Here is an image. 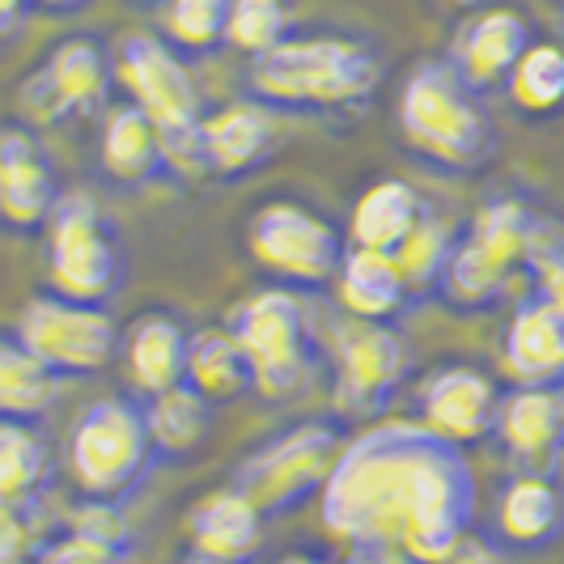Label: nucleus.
I'll return each mask as SVG.
<instances>
[{
    "instance_id": "nucleus-5",
    "label": "nucleus",
    "mask_w": 564,
    "mask_h": 564,
    "mask_svg": "<svg viewBox=\"0 0 564 564\" xmlns=\"http://www.w3.org/2000/svg\"><path fill=\"white\" fill-rule=\"evenodd\" d=\"M547 226L552 221L539 217L522 196L484 199L467 234L454 238L433 302L454 314H488L506 306L509 284L531 272Z\"/></svg>"
},
{
    "instance_id": "nucleus-35",
    "label": "nucleus",
    "mask_w": 564,
    "mask_h": 564,
    "mask_svg": "<svg viewBox=\"0 0 564 564\" xmlns=\"http://www.w3.org/2000/svg\"><path fill=\"white\" fill-rule=\"evenodd\" d=\"M527 281H531V297H539V302H547L552 311L564 314V229L556 226V221L543 234L535 259H531Z\"/></svg>"
},
{
    "instance_id": "nucleus-43",
    "label": "nucleus",
    "mask_w": 564,
    "mask_h": 564,
    "mask_svg": "<svg viewBox=\"0 0 564 564\" xmlns=\"http://www.w3.org/2000/svg\"><path fill=\"white\" fill-rule=\"evenodd\" d=\"M174 564H226V561H213V556H199V552H183Z\"/></svg>"
},
{
    "instance_id": "nucleus-40",
    "label": "nucleus",
    "mask_w": 564,
    "mask_h": 564,
    "mask_svg": "<svg viewBox=\"0 0 564 564\" xmlns=\"http://www.w3.org/2000/svg\"><path fill=\"white\" fill-rule=\"evenodd\" d=\"M336 564H421V561H412V556H403V552H382V547H352V552Z\"/></svg>"
},
{
    "instance_id": "nucleus-22",
    "label": "nucleus",
    "mask_w": 564,
    "mask_h": 564,
    "mask_svg": "<svg viewBox=\"0 0 564 564\" xmlns=\"http://www.w3.org/2000/svg\"><path fill=\"white\" fill-rule=\"evenodd\" d=\"M501 369L513 387H561L564 391V314L527 293L506 323Z\"/></svg>"
},
{
    "instance_id": "nucleus-28",
    "label": "nucleus",
    "mask_w": 564,
    "mask_h": 564,
    "mask_svg": "<svg viewBox=\"0 0 564 564\" xmlns=\"http://www.w3.org/2000/svg\"><path fill=\"white\" fill-rule=\"evenodd\" d=\"M187 387H192L196 395L208 399L213 408L254 395L251 361H247V352L238 348V339L229 336V327H204V332L192 336Z\"/></svg>"
},
{
    "instance_id": "nucleus-6",
    "label": "nucleus",
    "mask_w": 564,
    "mask_h": 564,
    "mask_svg": "<svg viewBox=\"0 0 564 564\" xmlns=\"http://www.w3.org/2000/svg\"><path fill=\"white\" fill-rule=\"evenodd\" d=\"M64 467L85 501L128 506L158 471L141 403L128 395H102L82 408L64 437Z\"/></svg>"
},
{
    "instance_id": "nucleus-12",
    "label": "nucleus",
    "mask_w": 564,
    "mask_h": 564,
    "mask_svg": "<svg viewBox=\"0 0 564 564\" xmlns=\"http://www.w3.org/2000/svg\"><path fill=\"white\" fill-rule=\"evenodd\" d=\"M115 59L102 39L94 34H68L47 56L30 68L18 85V111L22 123L39 128H64L77 119H94L111 107Z\"/></svg>"
},
{
    "instance_id": "nucleus-24",
    "label": "nucleus",
    "mask_w": 564,
    "mask_h": 564,
    "mask_svg": "<svg viewBox=\"0 0 564 564\" xmlns=\"http://www.w3.org/2000/svg\"><path fill=\"white\" fill-rule=\"evenodd\" d=\"M336 293H339V311L348 318H361V323H387L399 327L403 314L412 311V293L408 284L399 281L395 263L387 254L373 251H344L336 272Z\"/></svg>"
},
{
    "instance_id": "nucleus-17",
    "label": "nucleus",
    "mask_w": 564,
    "mask_h": 564,
    "mask_svg": "<svg viewBox=\"0 0 564 564\" xmlns=\"http://www.w3.org/2000/svg\"><path fill=\"white\" fill-rule=\"evenodd\" d=\"M531 43H535V30H531V22L518 9L488 4V9H476L458 26L446 64L463 77L467 89H476L484 98V94L506 89L513 64L527 56Z\"/></svg>"
},
{
    "instance_id": "nucleus-46",
    "label": "nucleus",
    "mask_w": 564,
    "mask_h": 564,
    "mask_svg": "<svg viewBox=\"0 0 564 564\" xmlns=\"http://www.w3.org/2000/svg\"><path fill=\"white\" fill-rule=\"evenodd\" d=\"M561 9H564V0H561Z\"/></svg>"
},
{
    "instance_id": "nucleus-44",
    "label": "nucleus",
    "mask_w": 564,
    "mask_h": 564,
    "mask_svg": "<svg viewBox=\"0 0 564 564\" xmlns=\"http://www.w3.org/2000/svg\"><path fill=\"white\" fill-rule=\"evenodd\" d=\"M446 4H454V9H480L484 0H446Z\"/></svg>"
},
{
    "instance_id": "nucleus-30",
    "label": "nucleus",
    "mask_w": 564,
    "mask_h": 564,
    "mask_svg": "<svg viewBox=\"0 0 564 564\" xmlns=\"http://www.w3.org/2000/svg\"><path fill=\"white\" fill-rule=\"evenodd\" d=\"M513 111L522 119H561L564 115V47L561 43H531L527 56L513 64L506 82Z\"/></svg>"
},
{
    "instance_id": "nucleus-3",
    "label": "nucleus",
    "mask_w": 564,
    "mask_h": 564,
    "mask_svg": "<svg viewBox=\"0 0 564 564\" xmlns=\"http://www.w3.org/2000/svg\"><path fill=\"white\" fill-rule=\"evenodd\" d=\"M395 128L403 149L442 174H480L497 158L492 115L446 59H416L403 73Z\"/></svg>"
},
{
    "instance_id": "nucleus-23",
    "label": "nucleus",
    "mask_w": 564,
    "mask_h": 564,
    "mask_svg": "<svg viewBox=\"0 0 564 564\" xmlns=\"http://www.w3.org/2000/svg\"><path fill=\"white\" fill-rule=\"evenodd\" d=\"M98 170L119 192H144L166 178V149L158 128L132 102H115L102 111L98 128Z\"/></svg>"
},
{
    "instance_id": "nucleus-7",
    "label": "nucleus",
    "mask_w": 564,
    "mask_h": 564,
    "mask_svg": "<svg viewBox=\"0 0 564 564\" xmlns=\"http://www.w3.org/2000/svg\"><path fill=\"white\" fill-rule=\"evenodd\" d=\"M344 442H348V433L339 421H327V416L293 421L268 433L263 442H254L251 451L238 458L229 484L268 522H276L284 513H297L323 492Z\"/></svg>"
},
{
    "instance_id": "nucleus-1",
    "label": "nucleus",
    "mask_w": 564,
    "mask_h": 564,
    "mask_svg": "<svg viewBox=\"0 0 564 564\" xmlns=\"http://www.w3.org/2000/svg\"><path fill=\"white\" fill-rule=\"evenodd\" d=\"M480 484L467 451L416 421H378L352 433L318 492L327 535L352 547L403 552L433 564L471 531Z\"/></svg>"
},
{
    "instance_id": "nucleus-19",
    "label": "nucleus",
    "mask_w": 564,
    "mask_h": 564,
    "mask_svg": "<svg viewBox=\"0 0 564 564\" xmlns=\"http://www.w3.org/2000/svg\"><path fill=\"white\" fill-rule=\"evenodd\" d=\"M183 539H187V552L226 564H251L263 552L268 518L234 484H226L192 501V509L183 513Z\"/></svg>"
},
{
    "instance_id": "nucleus-41",
    "label": "nucleus",
    "mask_w": 564,
    "mask_h": 564,
    "mask_svg": "<svg viewBox=\"0 0 564 564\" xmlns=\"http://www.w3.org/2000/svg\"><path fill=\"white\" fill-rule=\"evenodd\" d=\"M39 13H47V18H73V13H82L89 9L94 0H30Z\"/></svg>"
},
{
    "instance_id": "nucleus-11",
    "label": "nucleus",
    "mask_w": 564,
    "mask_h": 564,
    "mask_svg": "<svg viewBox=\"0 0 564 564\" xmlns=\"http://www.w3.org/2000/svg\"><path fill=\"white\" fill-rule=\"evenodd\" d=\"M242 242L251 263L268 276L272 284H281L289 293H323L336 284L339 259L348 251L344 234H339L327 217H318L314 208L297 204V199H268L259 204Z\"/></svg>"
},
{
    "instance_id": "nucleus-8",
    "label": "nucleus",
    "mask_w": 564,
    "mask_h": 564,
    "mask_svg": "<svg viewBox=\"0 0 564 564\" xmlns=\"http://www.w3.org/2000/svg\"><path fill=\"white\" fill-rule=\"evenodd\" d=\"M226 327L251 361L254 395L268 403H289L311 391L318 373V344L302 293H289L281 284L254 289L234 306Z\"/></svg>"
},
{
    "instance_id": "nucleus-34",
    "label": "nucleus",
    "mask_w": 564,
    "mask_h": 564,
    "mask_svg": "<svg viewBox=\"0 0 564 564\" xmlns=\"http://www.w3.org/2000/svg\"><path fill=\"white\" fill-rule=\"evenodd\" d=\"M64 535L82 539L89 547H102L111 556L123 561H137V531H132V518L128 509L115 506V501H85L68 509V522H64Z\"/></svg>"
},
{
    "instance_id": "nucleus-33",
    "label": "nucleus",
    "mask_w": 564,
    "mask_h": 564,
    "mask_svg": "<svg viewBox=\"0 0 564 564\" xmlns=\"http://www.w3.org/2000/svg\"><path fill=\"white\" fill-rule=\"evenodd\" d=\"M284 39H289V4L284 0H229L226 47L242 52L247 59H259Z\"/></svg>"
},
{
    "instance_id": "nucleus-20",
    "label": "nucleus",
    "mask_w": 564,
    "mask_h": 564,
    "mask_svg": "<svg viewBox=\"0 0 564 564\" xmlns=\"http://www.w3.org/2000/svg\"><path fill=\"white\" fill-rule=\"evenodd\" d=\"M187 352H192V332L170 311L137 314L119 339V361H123L128 382L141 399L166 395L174 387H183L187 382Z\"/></svg>"
},
{
    "instance_id": "nucleus-42",
    "label": "nucleus",
    "mask_w": 564,
    "mask_h": 564,
    "mask_svg": "<svg viewBox=\"0 0 564 564\" xmlns=\"http://www.w3.org/2000/svg\"><path fill=\"white\" fill-rule=\"evenodd\" d=\"M276 564H336L332 556H323V552H311V547H302V552H289L281 556Z\"/></svg>"
},
{
    "instance_id": "nucleus-29",
    "label": "nucleus",
    "mask_w": 564,
    "mask_h": 564,
    "mask_svg": "<svg viewBox=\"0 0 564 564\" xmlns=\"http://www.w3.org/2000/svg\"><path fill=\"white\" fill-rule=\"evenodd\" d=\"M59 378L26 352L18 336L0 332V421H39L52 412Z\"/></svg>"
},
{
    "instance_id": "nucleus-15",
    "label": "nucleus",
    "mask_w": 564,
    "mask_h": 564,
    "mask_svg": "<svg viewBox=\"0 0 564 564\" xmlns=\"http://www.w3.org/2000/svg\"><path fill=\"white\" fill-rule=\"evenodd\" d=\"M59 174L30 123H0V229L43 234L59 204Z\"/></svg>"
},
{
    "instance_id": "nucleus-39",
    "label": "nucleus",
    "mask_w": 564,
    "mask_h": 564,
    "mask_svg": "<svg viewBox=\"0 0 564 564\" xmlns=\"http://www.w3.org/2000/svg\"><path fill=\"white\" fill-rule=\"evenodd\" d=\"M30 0H0V47H9L18 39V30L26 26L30 18Z\"/></svg>"
},
{
    "instance_id": "nucleus-9",
    "label": "nucleus",
    "mask_w": 564,
    "mask_h": 564,
    "mask_svg": "<svg viewBox=\"0 0 564 564\" xmlns=\"http://www.w3.org/2000/svg\"><path fill=\"white\" fill-rule=\"evenodd\" d=\"M47 247V293L68 302L107 306L128 284V251L111 217L89 192H64L43 229Z\"/></svg>"
},
{
    "instance_id": "nucleus-13",
    "label": "nucleus",
    "mask_w": 564,
    "mask_h": 564,
    "mask_svg": "<svg viewBox=\"0 0 564 564\" xmlns=\"http://www.w3.org/2000/svg\"><path fill=\"white\" fill-rule=\"evenodd\" d=\"M13 336L43 369L64 378H94L119 361V323L107 306L68 302L59 293H39L18 311Z\"/></svg>"
},
{
    "instance_id": "nucleus-45",
    "label": "nucleus",
    "mask_w": 564,
    "mask_h": 564,
    "mask_svg": "<svg viewBox=\"0 0 564 564\" xmlns=\"http://www.w3.org/2000/svg\"><path fill=\"white\" fill-rule=\"evenodd\" d=\"M141 4H162V0H141Z\"/></svg>"
},
{
    "instance_id": "nucleus-4",
    "label": "nucleus",
    "mask_w": 564,
    "mask_h": 564,
    "mask_svg": "<svg viewBox=\"0 0 564 564\" xmlns=\"http://www.w3.org/2000/svg\"><path fill=\"white\" fill-rule=\"evenodd\" d=\"M115 89L123 102L158 128L166 149L170 183H199L204 174V149H199V123H204V94L192 73V59H183L158 30H132L111 52Z\"/></svg>"
},
{
    "instance_id": "nucleus-25",
    "label": "nucleus",
    "mask_w": 564,
    "mask_h": 564,
    "mask_svg": "<svg viewBox=\"0 0 564 564\" xmlns=\"http://www.w3.org/2000/svg\"><path fill=\"white\" fill-rule=\"evenodd\" d=\"M424 208L421 192L408 178H378L373 187L361 192L352 217H348V247L352 251L391 254L403 247V238L421 226Z\"/></svg>"
},
{
    "instance_id": "nucleus-37",
    "label": "nucleus",
    "mask_w": 564,
    "mask_h": 564,
    "mask_svg": "<svg viewBox=\"0 0 564 564\" xmlns=\"http://www.w3.org/2000/svg\"><path fill=\"white\" fill-rule=\"evenodd\" d=\"M30 564H132V561L111 556L102 547H89V543H82V539L73 535H56L47 539V543H39V552H34Z\"/></svg>"
},
{
    "instance_id": "nucleus-16",
    "label": "nucleus",
    "mask_w": 564,
    "mask_h": 564,
    "mask_svg": "<svg viewBox=\"0 0 564 564\" xmlns=\"http://www.w3.org/2000/svg\"><path fill=\"white\" fill-rule=\"evenodd\" d=\"M509 476H556L564 463V391L509 387L492 429Z\"/></svg>"
},
{
    "instance_id": "nucleus-32",
    "label": "nucleus",
    "mask_w": 564,
    "mask_h": 564,
    "mask_svg": "<svg viewBox=\"0 0 564 564\" xmlns=\"http://www.w3.org/2000/svg\"><path fill=\"white\" fill-rule=\"evenodd\" d=\"M451 247H454L451 226H446L437 213H424L421 226L412 229V234L403 238V247L391 254L399 281L408 284L412 302H424V297L437 293V281H442V268H446V259H451Z\"/></svg>"
},
{
    "instance_id": "nucleus-10",
    "label": "nucleus",
    "mask_w": 564,
    "mask_h": 564,
    "mask_svg": "<svg viewBox=\"0 0 564 564\" xmlns=\"http://www.w3.org/2000/svg\"><path fill=\"white\" fill-rule=\"evenodd\" d=\"M412 344L399 327L332 318V408L339 421L378 424L412 378Z\"/></svg>"
},
{
    "instance_id": "nucleus-14",
    "label": "nucleus",
    "mask_w": 564,
    "mask_h": 564,
    "mask_svg": "<svg viewBox=\"0 0 564 564\" xmlns=\"http://www.w3.org/2000/svg\"><path fill=\"white\" fill-rule=\"evenodd\" d=\"M501 395L506 391L497 387V378L484 373L480 366H467V361L433 366L416 391V408H421L416 424H424L433 437L451 442L458 451H471L492 437Z\"/></svg>"
},
{
    "instance_id": "nucleus-36",
    "label": "nucleus",
    "mask_w": 564,
    "mask_h": 564,
    "mask_svg": "<svg viewBox=\"0 0 564 564\" xmlns=\"http://www.w3.org/2000/svg\"><path fill=\"white\" fill-rule=\"evenodd\" d=\"M34 513L39 509L0 506V564H30L39 552L34 539Z\"/></svg>"
},
{
    "instance_id": "nucleus-21",
    "label": "nucleus",
    "mask_w": 564,
    "mask_h": 564,
    "mask_svg": "<svg viewBox=\"0 0 564 564\" xmlns=\"http://www.w3.org/2000/svg\"><path fill=\"white\" fill-rule=\"evenodd\" d=\"M564 535V492L556 476H509L492 509V539L509 556H539Z\"/></svg>"
},
{
    "instance_id": "nucleus-26",
    "label": "nucleus",
    "mask_w": 564,
    "mask_h": 564,
    "mask_svg": "<svg viewBox=\"0 0 564 564\" xmlns=\"http://www.w3.org/2000/svg\"><path fill=\"white\" fill-rule=\"evenodd\" d=\"M141 412L153 454H158V467H183V463H196L199 454L208 451L213 403L196 395L187 382L166 391V395L141 399Z\"/></svg>"
},
{
    "instance_id": "nucleus-31",
    "label": "nucleus",
    "mask_w": 564,
    "mask_h": 564,
    "mask_svg": "<svg viewBox=\"0 0 564 564\" xmlns=\"http://www.w3.org/2000/svg\"><path fill=\"white\" fill-rule=\"evenodd\" d=\"M229 0H162V39L183 59H208L226 47Z\"/></svg>"
},
{
    "instance_id": "nucleus-2",
    "label": "nucleus",
    "mask_w": 564,
    "mask_h": 564,
    "mask_svg": "<svg viewBox=\"0 0 564 564\" xmlns=\"http://www.w3.org/2000/svg\"><path fill=\"white\" fill-rule=\"evenodd\" d=\"M387 77L382 52L357 34H289L247 64V98L276 115H339L366 107Z\"/></svg>"
},
{
    "instance_id": "nucleus-18",
    "label": "nucleus",
    "mask_w": 564,
    "mask_h": 564,
    "mask_svg": "<svg viewBox=\"0 0 564 564\" xmlns=\"http://www.w3.org/2000/svg\"><path fill=\"white\" fill-rule=\"evenodd\" d=\"M199 149H204V174L217 183H242L254 170L272 162L281 149V115L268 111L254 98L226 102L221 111L204 115L199 123Z\"/></svg>"
},
{
    "instance_id": "nucleus-27",
    "label": "nucleus",
    "mask_w": 564,
    "mask_h": 564,
    "mask_svg": "<svg viewBox=\"0 0 564 564\" xmlns=\"http://www.w3.org/2000/svg\"><path fill=\"white\" fill-rule=\"evenodd\" d=\"M56 484V451L30 421H0V506L39 509Z\"/></svg>"
},
{
    "instance_id": "nucleus-38",
    "label": "nucleus",
    "mask_w": 564,
    "mask_h": 564,
    "mask_svg": "<svg viewBox=\"0 0 564 564\" xmlns=\"http://www.w3.org/2000/svg\"><path fill=\"white\" fill-rule=\"evenodd\" d=\"M433 564H513V556H509L492 535H484V531L471 527L467 535L454 539L451 547H446Z\"/></svg>"
}]
</instances>
